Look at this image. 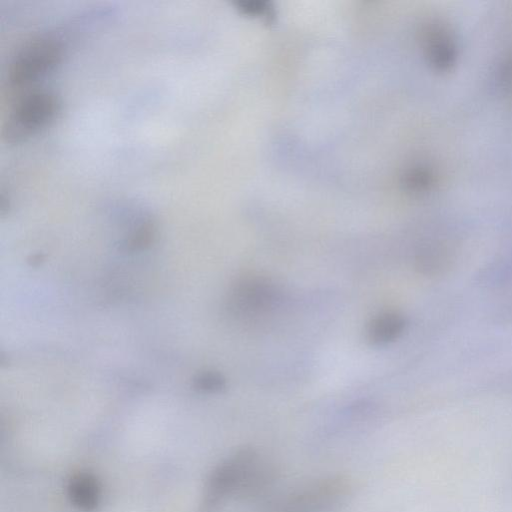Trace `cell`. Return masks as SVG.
I'll use <instances>...</instances> for the list:
<instances>
[{
	"mask_svg": "<svg viewBox=\"0 0 512 512\" xmlns=\"http://www.w3.org/2000/svg\"><path fill=\"white\" fill-rule=\"evenodd\" d=\"M261 457L252 447H243L210 472L202 494L201 512H217L232 497L242 498Z\"/></svg>",
	"mask_w": 512,
	"mask_h": 512,
	"instance_id": "1",
	"label": "cell"
},
{
	"mask_svg": "<svg viewBox=\"0 0 512 512\" xmlns=\"http://www.w3.org/2000/svg\"><path fill=\"white\" fill-rule=\"evenodd\" d=\"M349 489L344 476L323 477L274 499L262 512H324L343 499Z\"/></svg>",
	"mask_w": 512,
	"mask_h": 512,
	"instance_id": "4",
	"label": "cell"
},
{
	"mask_svg": "<svg viewBox=\"0 0 512 512\" xmlns=\"http://www.w3.org/2000/svg\"><path fill=\"white\" fill-rule=\"evenodd\" d=\"M155 225L151 220L140 222L124 242L127 251H141L148 248L154 240Z\"/></svg>",
	"mask_w": 512,
	"mask_h": 512,
	"instance_id": "8",
	"label": "cell"
},
{
	"mask_svg": "<svg viewBox=\"0 0 512 512\" xmlns=\"http://www.w3.org/2000/svg\"><path fill=\"white\" fill-rule=\"evenodd\" d=\"M59 97L46 89H32L14 104L4 123L2 135L9 143H17L49 126L60 112Z\"/></svg>",
	"mask_w": 512,
	"mask_h": 512,
	"instance_id": "2",
	"label": "cell"
},
{
	"mask_svg": "<svg viewBox=\"0 0 512 512\" xmlns=\"http://www.w3.org/2000/svg\"><path fill=\"white\" fill-rule=\"evenodd\" d=\"M62 44L51 36H40L25 43L11 60L8 80L13 87L24 88L44 79L63 58Z\"/></svg>",
	"mask_w": 512,
	"mask_h": 512,
	"instance_id": "3",
	"label": "cell"
},
{
	"mask_svg": "<svg viewBox=\"0 0 512 512\" xmlns=\"http://www.w3.org/2000/svg\"><path fill=\"white\" fill-rule=\"evenodd\" d=\"M279 299L276 288L268 281L249 278L237 283L231 291L228 306L242 317H255L268 312Z\"/></svg>",
	"mask_w": 512,
	"mask_h": 512,
	"instance_id": "5",
	"label": "cell"
},
{
	"mask_svg": "<svg viewBox=\"0 0 512 512\" xmlns=\"http://www.w3.org/2000/svg\"><path fill=\"white\" fill-rule=\"evenodd\" d=\"M226 386L224 377L214 371H205L199 373L193 380V387L201 393H217Z\"/></svg>",
	"mask_w": 512,
	"mask_h": 512,
	"instance_id": "9",
	"label": "cell"
},
{
	"mask_svg": "<svg viewBox=\"0 0 512 512\" xmlns=\"http://www.w3.org/2000/svg\"><path fill=\"white\" fill-rule=\"evenodd\" d=\"M405 318L395 312L374 317L367 328V339L374 346H384L397 340L405 331Z\"/></svg>",
	"mask_w": 512,
	"mask_h": 512,
	"instance_id": "7",
	"label": "cell"
},
{
	"mask_svg": "<svg viewBox=\"0 0 512 512\" xmlns=\"http://www.w3.org/2000/svg\"><path fill=\"white\" fill-rule=\"evenodd\" d=\"M70 504L81 512H93L102 501V485L90 471H78L68 480L66 486Z\"/></svg>",
	"mask_w": 512,
	"mask_h": 512,
	"instance_id": "6",
	"label": "cell"
}]
</instances>
